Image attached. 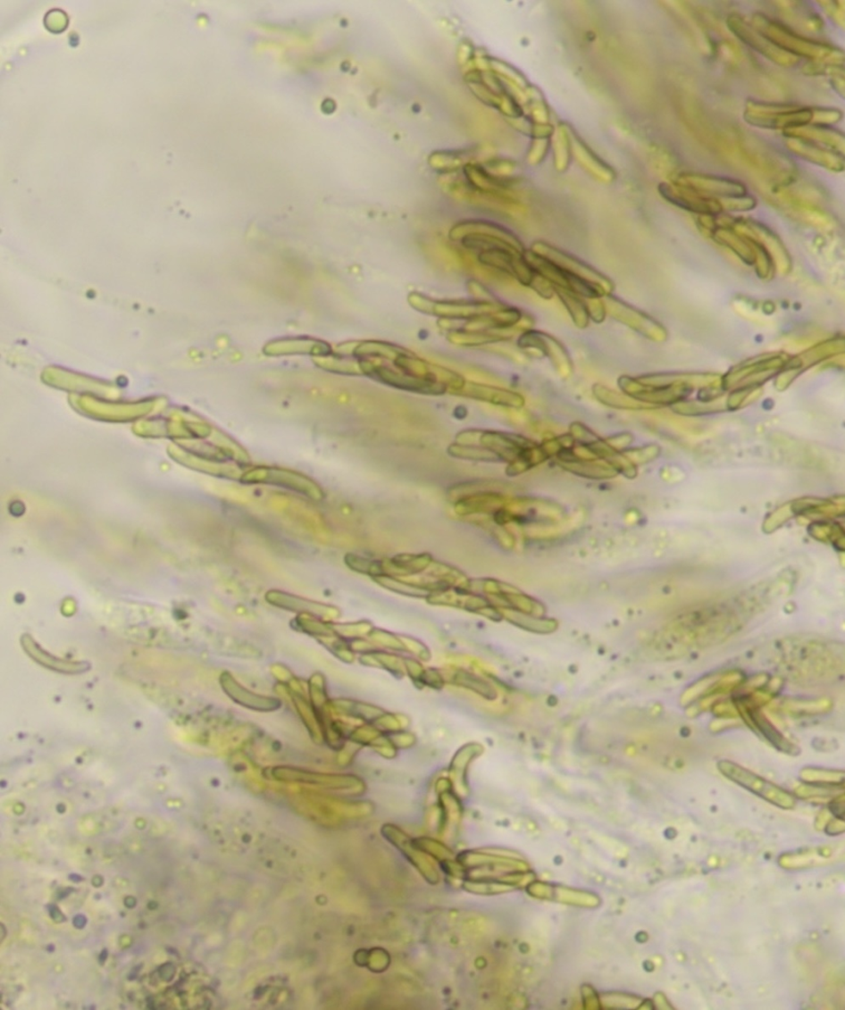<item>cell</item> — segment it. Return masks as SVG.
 Here are the masks:
<instances>
[{
	"instance_id": "6da1fadb",
	"label": "cell",
	"mask_w": 845,
	"mask_h": 1010,
	"mask_svg": "<svg viewBox=\"0 0 845 1010\" xmlns=\"http://www.w3.org/2000/svg\"><path fill=\"white\" fill-rule=\"evenodd\" d=\"M530 250L554 263L556 266L571 273L572 276L600 287L607 292V295H612L613 282L603 272L589 265L585 261L573 256V254L542 241L535 242L531 245Z\"/></svg>"
},
{
	"instance_id": "7a4b0ae2",
	"label": "cell",
	"mask_w": 845,
	"mask_h": 1010,
	"mask_svg": "<svg viewBox=\"0 0 845 1010\" xmlns=\"http://www.w3.org/2000/svg\"><path fill=\"white\" fill-rule=\"evenodd\" d=\"M517 344L522 349L536 351L547 357L555 371L564 380L573 374L574 365L567 348L553 335L533 328L521 334Z\"/></svg>"
},
{
	"instance_id": "3957f363",
	"label": "cell",
	"mask_w": 845,
	"mask_h": 1010,
	"mask_svg": "<svg viewBox=\"0 0 845 1010\" xmlns=\"http://www.w3.org/2000/svg\"><path fill=\"white\" fill-rule=\"evenodd\" d=\"M718 767L720 772L728 779L734 780L749 790H752L756 795L774 802L777 805L784 804L787 807V805H792V798L787 792L773 785L772 782L757 777L752 772L739 766V764L729 761H720Z\"/></svg>"
},
{
	"instance_id": "277c9868",
	"label": "cell",
	"mask_w": 845,
	"mask_h": 1010,
	"mask_svg": "<svg viewBox=\"0 0 845 1010\" xmlns=\"http://www.w3.org/2000/svg\"><path fill=\"white\" fill-rule=\"evenodd\" d=\"M459 392L464 397L503 405V407L521 408L525 404V399L521 394L486 384L466 382Z\"/></svg>"
},
{
	"instance_id": "5b68a950",
	"label": "cell",
	"mask_w": 845,
	"mask_h": 1010,
	"mask_svg": "<svg viewBox=\"0 0 845 1010\" xmlns=\"http://www.w3.org/2000/svg\"><path fill=\"white\" fill-rule=\"evenodd\" d=\"M21 645L26 651V654L32 657L36 663L54 670L60 673L64 674H80L87 672L90 668L88 663L84 662H69L62 658L55 657L47 654L29 635H24L21 639Z\"/></svg>"
},
{
	"instance_id": "8992f818",
	"label": "cell",
	"mask_w": 845,
	"mask_h": 1010,
	"mask_svg": "<svg viewBox=\"0 0 845 1010\" xmlns=\"http://www.w3.org/2000/svg\"><path fill=\"white\" fill-rule=\"evenodd\" d=\"M554 290L555 296L562 302L574 325L578 329L588 328L591 319L589 316L584 299L563 289L554 288Z\"/></svg>"
},
{
	"instance_id": "52a82bcc",
	"label": "cell",
	"mask_w": 845,
	"mask_h": 1010,
	"mask_svg": "<svg viewBox=\"0 0 845 1010\" xmlns=\"http://www.w3.org/2000/svg\"><path fill=\"white\" fill-rule=\"evenodd\" d=\"M752 717L754 724L761 730L766 738L770 740L777 748L783 750L787 753H793V745L782 738L780 732H777L774 726L765 719L761 714L751 712L749 714Z\"/></svg>"
}]
</instances>
